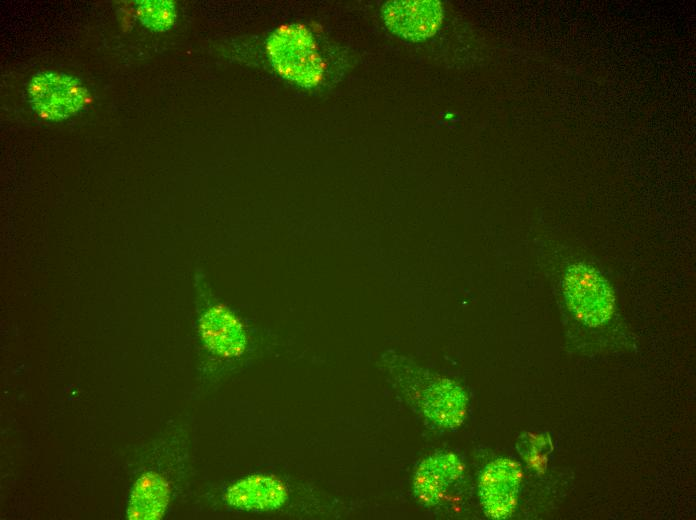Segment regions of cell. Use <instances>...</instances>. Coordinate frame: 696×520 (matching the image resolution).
I'll return each instance as SVG.
<instances>
[{
    "instance_id": "8992f818",
    "label": "cell",
    "mask_w": 696,
    "mask_h": 520,
    "mask_svg": "<svg viewBox=\"0 0 696 520\" xmlns=\"http://www.w3.org/2000/svg\"><path fill=\"white\" fill-rule=\"evenodd\" d=\"M381 15L392 34L410 42H421L438 31L444 10L437 0H394L382 6Z\"/></svg>"
},
{
    "instance_id": "7c38bea8",
    "label": "cell",
    "mask_w": 696,
    "mask_h": 520,
    "mask_svg": "<svg viewBox=\"0 0 696 520\" xmlns=\"http://www.w3.org/2000/svg\"><path fill=\"white\" fill-rule=\"evenodd\" d=\"M516 448L526 463L539 473L545 471L548 454L553 450L547 433H524L518 438Z\"/></svg>"
},
{
    "instance_id": "5b68a950",
    "label": "cell",
    "mask_w": 696,
    "mask_h": 520,
    "mask_svg": "<svg viewBox=\"0 0 696 520\" xmlns=\"http://www.w3.org/2000/svg\"><path fill=\"white\" fill-rule=\"evenodd\" d=\"M523 474L521 465L509 458H497L482 470L478 481L481 506L488 518H509L515 511Z\"/></svg>"
},
{
    "instance_id": "ba28073f",
    "label": "cell",
    "mask_w": 696,
    "mask_h": 520,
    "mask_svg": "<svg viewBox=\"0 0 696 520\" xmlns=\"http://www.w3.org/2000/svg\"><path fill=\"white\" fill-rule=\"evenodd\" d=\"M228 506L248 512H267L279 509L288 499L285 483L270 474H252L244 477L224 493Z\"/></svg>"
},
{
    "instance_id": "277c9868",
    "label": "cell",
    "mask_w": 696,
    "mask_h": 520,
    "mask_svg": "<svg viewBox=\"0 0 696 520\" xmlns=\"http://www.w3.org/2000/svg\"><path fill=\"white\" fill-rule=\"evenodd\" d=\"M28 102L42 119L62 121L76 115L89 100L79 79L65 73L40 72L27 86Z\"/></svg>"
},
{
    "instance_id": "6da1fadb",
    "label": "cell",
    "mask_w": 696,
    "mask_h": 520,
    "mask_svg": "<svg viewBox=\"0 0 696 520\" xmlns=\"http://www.w3.org/2000/svg\"><path fill=\"white\" fill-rule=\"evenodd\" d=\"M265 51L272 69L283 79L307 89L322 82L325 63L305 25H280L268 36Z\"/></svg>"
},
{
    "instance_id": "52a82bcc",
    "label": "cell",
    "mask_w": 696,
    "mask_h": 520,
    "mask_svg": "<svg viewBox=\"0 0 696 520\" xmlns=\"http://www.w3.org/2000/svg\"><path fill=\"white\" fill-rule=\"evenodd\" d=\"M464 465L451 451H436L423 459L413 475V493L423 506H435L463 475Z\"/></svg>"
},
{
    "instance_id": "9c48e42d",
    "label": "cell",
    "mask_w": 696,
    "mask_h": 520,
    "mask_svg": "<svg viewBox=\"0 0 696 520\" xmlns=\"http://www.w3.org/2000/svg\"><path fill=\"white\" fill-rule=\"evenodd\" d=\"M199 332L212 354L233 358L244 353L247 336L240 320L221 304L208 308L199 320Z\"/></svg>"
},
{
    "instance_id": "3957f363",
    "label": "cell",
    "mask_w": 696,
    "mask_h": 520,
    "mask_svg": "<svg viewBox=\"0 0 696 520\" xmlns=\"http://www.w3.org/2000/svg\"><path fill=\"white\" fill-rule=\"evenodd\" d=\"M401 389L410 404L434 427L455 430L463 424L469 401L464 388L456 382L433 377Z\"/></svg>"
},
{
    "instance_id": "30bf717a",
    "label": "cell",
    "mask_w": 696,
    "mask_h": 520,
    "mask_svg": "<svg viewBox=\"0 0 696 520\" xmlns=\"http://www.w3.org/2000/svg\"><path fill=\"white\" fill-rule=\"evenodd\" d=\"M171 495L169 482L156 472L143 474L134 484L127 508L130 520L161 519Z\"/></svg>"
},
{
    "instance_id": "7a4b0ae2",
    "label": "cell",
    "mask_w": 696,
    "mask_h": 520,
    "mask_svg": "<svg viewBox=\"0 0 696 520\" xmlns=\"http://www.w3.org/2000/svg\"><path fill=\"white\" fill-rule=\"evenodd\" d=\"M563 294L569 310L581 323L598 327L615 311V295L606 278L591 265L577 262L564 275Z\"/></svg>"
},
{
    "instance_id": "8fae6325",
    "label": "cell",
    "mask_w": 696,
    "mask_h": 520,
    "mask_svg": "<svg viewBox=\"0 0 696 520\" xmlns=\"http://www.w3.org/2000/svg\"><path fill=\"white\" fill-rule=\"evenodd\" d=\"M136 3L137 17L145 27L163 32L175 24L177 12L173 1L141 0Z\"/></svg>"
}]
</instances>
